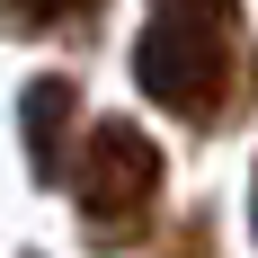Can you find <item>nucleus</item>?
<instances>
[{
    "label": "nucleus",
    "instance_id": "1",
    "mask_svg": "<svg viewBox=\"0 0 258 258\" xmlns=\"http://www.w3.org/2000/svg\"><path fill=\"white\" fill-rule=\"evenodd\" d=\"M134 80H143L169 116L205 125V116L232 107V45H223V27H214V18L160 9V18L143 27V45H134Z\"/></svg>",
    "mask_w": 258,
    "mask_h": 258
},
{
    "label": "nucleus",
    "instance_id": "2",
    "mask_svg": "<svg viewBox=\"0 0 258 258\" xmlns=\"http://www.w3.org/2000/svg\"><path fill=\"white\" fill-rule=\"evenodd\" d=\"M72 196H80V214H89L98 240H125L134 223L152 214V196H160V143L134 125V116L89 125V152H80V169H72Z\"/></svg>",
    "mask_w": 258,
    "mask_h": 258
},
{
    "label": "nucleus",
    "instance_id": "3",
    "mask_svg": "<svg viewBox=\"0 0 258 258\" xmlns=\"http://www.w3.org/2000/svg\"><path fill=\"white\" fill-rule=\"evenodd\" d=\"M18 116H27V152H36V169H45V178H62V125H72V80H36Z\"/></svg>",
    "mask_w": 258,
    "mask_h": 258
},
{
    "label": "nucleus",
    "instance_id": "4",
    "mask_svg": "<svg viewBox=\"0 0 258 258\" xmlns=\"http://www.w3.org/2000/svg\"><path fill=\"white\" fill-rule=\"evenodd\" d=\"M0 9H9V18H18V27H53V18H62V9H72V0H0Z\"/></svg>",
    "mask_w": 258,
    "mask_h": 258
},
{
    "label": "nucleus",
    "instance_id": "5",
    "mask_svg": "<svg viewBox=\"0 0 258 258\" xmlns=\"http://www.w3.org/2000/svg\"><path fill=\"white\" fill-rule=\"evenodd\" d=\"M160 9H187V18H214V9H232V0H160Z\"/></svg>",
    "mask_w": 258,
    "mask_h": 258
},
{
    "label": "nucleus",
    "instance_id": "6",
    "mask_svg": "<svg viewBox=\"0 0 258 258\" xmlns=\"http://www.w3.org/2000/svg\"><path fill=\"white\" fill-rule=\"evenodd\" d=\"M249 223H258V187H249Z\"/></svg>",
    "mask_w": 258,
    "mask_h": 258
}]
</instances>
